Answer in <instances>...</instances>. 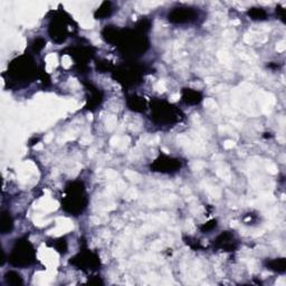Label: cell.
I'll return each mask as SVG.
<instances>
[{"label": "cell", "mask_w": 286, "mask_h": 286, "mask_svg": "<svg viewBox=\"0 0 286 286\" xmlns=\"http://www.w3.org/2000/svg\"><path fill=\"white\" fill-rule=\"evenodd\" d=\"M8 74L10 81L16 83L17 85H28L37 75V67L33 57L25 54L12 60Z\"/></svg>", "instance_id": "6da1fadb"}, {"label": "cell", "mask_w": 286, "mask_h": 286, "mask_svg": "<svg viewBox=\"0 0 286 286\" xmlns=\"http://www.w3.org/2000/svg\"><path fill=\"white\" fill-rule=\"evenodd\" d=\"M87 198L85 187L81 181L70 182L65 190V198L61 207L63 209L73 216H78L86 208Z\"/></svg>", "instance_id": "7a4b0ae2"}, {"label": "cell", "mask_w": 286, "mask_h": 286, "mask_svg": "<svg viewBox=\"0 0 286 286\" xmlns=\"http://www.w3.org/2000/svg\"><path fill=\"white\" fill-rule=\"evenodd\" d=\"M152 120L159 125H172L180 121L181 112L166 101H155L151 104Z\"/></svg>", "instance_id": "3957f363"}, {"label": "cell", "mask_w": 286, "mask_h": 286, "mask_svg": "<svg viewBox=\"0 0 286 286\" xmlns=\"http://www.w3.org/2000/svg\"><path fill=\"white\" fill-rule=\"evenodd\" d=\"M9 263L16 267H27L36 261V253L34 246L28 239L21 238L16 240V244L10 253Z\"/></svg>", "instance_id": "277c9868"}, {"label": "cell", "mask_w": 286, "mask_h": 286, "mask_svg": "<svg viewBox=\"0 0 286 286\" xmlns=\"http://www.w3.org/2000/svg\"><path fill=\"white\" fill-rule=\"evenodd\" d=\"M72 23L73 20L64 11L57 12L48 26V34H50L52 41L56 44L64 43L72 33Z\"/></svg>", "instance_id": "5b68a950"}, {"label": "cell", "mask_w": 286, "mask_h": 286, "mask_svg": "<svg viewBox=\"0 0 286 286\" xmlns=\"http://www.w3.org/2000/svg\"><path fill=\"white\" fill-rule=\"evenodd\" d=\"M143 75L144 72L142 66L134 63H127L114 72V78L126 86L136 85L142 80Z\"/></svg>", "instance_id": "8992f818"}, {"label": "cell", "mask_w": 286, "mask_h": 286, "mask_svg": "<svg viewBox=\"0 0 286 286\" xmlns=\"http://www.w3.org/2000/svg\"><path fill=\"white\" fill-rule=\"evenodd\" d=\"M198 17V12L192 9V8H186V7H179L174 8L171 10L168 15V19L170 23L172 24H190L192 21H195Z\"/></svg>", "instance_id": "52a82bcc"}, {"label": "cell", "mask_w": 286, "mask_h": 286, "mask_svg": "<svg viewBox=\"0 0 286 286\" xmlns=\"http://www.w3.org/2000/svg\"><path fill=\"white\" fill-rule=\"evenodd\" d=\"M70 264H73L74 266L81 268L83 271L96 270L100 266V258L96 254L87 250V252H82L76 255L70 261Z\"/></svg>", "instance_id": "ba28073f"}, {"label": "cell", "mask_w": 286, "mask_h": 286, "mask_svg": "<svg viewBox=\"0 0 286 286\" xmlns=\"http://www.w3.org/2000/svg\"><path fill=\"white\" fill-rule=\"evenodd\" d=\"M180 167H181V162L178 159L162 155L151 165V169L162 173H172L177 172Z\"/></svg>", "instance_id": "9c48e42d"}, {"label": "cell", "mask_w": 286, "mask_h": 286, "mask_svg": "<svg viewBox=\"0 0 286 286\" xmlns=\"http://www.w3.org/2000/svg\"><path fill=\"white\" fill-rule=\"evenodd\" d=\"M69 55L73 57L74 60L76 61V64L80 66V68H84L86 63L92 59V57L94 55L93 48L92 46H74L69 47Z\"/></svg>", "instance_id": "30bf717a"}, {"label": "cell", "mask_w": 286, "mask_h": 286, "mask_svg": "<svg viewBox=\"0 0 286 286\" xmlns=\"http://www.w3.org/2000/svg\"><path fill=\"white\" fill-rule=\"evenodd\" d=\"M215 245H216L218 248L226 250V252H231V250L236 248L235 237L228 231L223 232V234L219 235L216 240H215Z\"/></svg>", "instance_id": "8fae6325"}, {"label": "cell", "mask_w": 286, "mask_h": 286, "mask_svg": "<svg viewBox=\"0 0 286 286\" xmlns=\"http://www.w3.org/2000/svg\"><path fill=\"white\" fill-rule=\"evenodd\" d=\"M86 89L90 92V96H89V99H87L86 108L91 110V111H94V110L98 107H100V104L102 103L103 95L95 86L92 85L91 83H87Z\"/></svg>", "instance_id": "7c38bea8"}, {"label": "cell", "mask_w": 286, "mask_h": 286, "mask_svg": "<svg viewBox=\"0 0 286 286\" xmlns=\"http://www.w3.org/2000/svg\"><path fill=\"white\" fill-rule=\"evenodd\" d=\"M181 98L183 102L188 105H197L202 101V95L200 92L192 89H183Z\"/></svg>", "instance_id": "4fadbf2b"}, {"label": "cell", "mask_w": 286, "mask_h": 286, "mask_svg": "<svg viewBox=\"0 0 286 286\" xmlns=\"http://www.w3.org/2000/svg\"><path fill=\"white\" fill-rule=\"evenodd\" d=\"M12 228H14V221H12L10 214L3 211L1 215V224H0V229H1V232L3 235L9 234L12 230Z\"/></svg>", "instance_id": "5bb4252c"}, {"label": "cell", "mask_w": 286, "mask_h": 286, "mask_svg": "<svg viewBox=\"0 0 286 286\" xmlns=\"http://www.w3.org/2000/svg\"><path fill=\"white\" fill-rule=\"evenodd\" d=\"M127 105L132 110V111L135 112H143L146 110V102L142 98H139V96H131L127 101Z\"/></svg>", "instance_id": "9a60e30c"}, {"label": "cell", "mask_w": 286, "mask_h": 286, "mask_svg": "<svg viewBox=\"0 0 286 286\" xmlns=\"http://www.w3.org/2000/svg\"><path fill=\"white\" fill-rule=\"evenodd\" d=\"M112 11H113L112 3L109 1H105L102 3V5H101L99 9L95 11L94 16L96 19H105L112 15Z\"/></svg>", "instance_id": "2e32d148"}, {"label": "cell", "mask_w": 286, "mask_h": 286, "mask_svg": "<svg viewBox=\"0 0 286 286\" xmlns=\"http://www.w3.org/2000/svg\"><path fill=\"white\" fill-rule=\"evenodd\" d=\"M267 267L270 270L277 272V273H284L286 271V261L285 258H275L272 261L267 262Z\"/></svg>", "instance_id": "e0dca14e"}, {"label": "cell", "mask_w": 286, "mask_h": 286, "mask_svg": "<svg viewBox=\"0 0 286 286\" xmlns=\"http://www.w3.org/2000/svg\"><path fill=\"white\" fill-rule=\"evenodd\" d=\"M5 280H6L7 283L10 284V285H21L23 284V279H21V276L18 274V273L14 272V271L8 272L5 276Z\"/></svg>", "instance_id": "ac0fdd59"}, {"label": "cell", "mask_w": 286, "mask_h": 286, "mask_svg": "<svg viewBox=\"0 0 286 286\" xmlns=\"http://www.w3.org/2000/svg\"><path fill=\"white\" fill-rule=\"evenodd\" d=\"M248 15L253 20H265L267 18V12L263 8H252Z\"/></svg>", "instance_id": "d6986e66"}, {"label": "cell", "mask_w": 286, "mask_h": 286, "mask_svg": "<svg viewBox=\"0 0 286 286\" xmlns=\"http://www.w3.org/2000/svg\"><path fill=\"white\" fill-rule=\"evenodd\" d=\"M46 45V42L44 38H36L32 44V48L34 53H39Z\"/></svg>", "instance_id": "ffe728a7"}, {"label": "cell", "mask_w": 286, "mask_h": 286, "mask_svg": "<svg viewBox=\"0 0 286 286\" xmlns=\"http://www.w3.org/2000/svg\"><path fill=\"white\" fill-rule=\"evenodd\" d=\"M54 246H55V248L57 249V252H59V253L65 254L66 250H67V243H66L65 238H60L58 240H56Z\"/></svg>", "instance_id": "44dd1931"}, {"label": "cell", "mask_w": 286, "mask_h": 286, "mask_svg": "<svg viewBox=\"0 0 286 286\" xmlns=\"http://www.w3.org/2000/svg\"><path fill=\"white\" fill-rule=\"evenodd\" d=\"M217 226V222L216 221H211V222H209V223H207V224H205V225H202L201 227H200V229L204 231V232H206V231H210V230H213L215 227Z\"/></svg>", "instance_id": "7402d4cb"}, {"label": "cell", "mask_w": 286, "mask_h": 286, "mask_svg": "<svg viewBox=\"0 0 286 286\" xmlns=\"http://www.w3.org/2000/svg\"><path fill=\"white\" fill-rule=\"evenodd\" d=\"M276 12H280V16H281V18L284 20V17H285V15H284V12H285V10L283 9V8H281V7H279V9H276Z\"/></svg>", "instance_id": "603a6c76"}]
</instances>
